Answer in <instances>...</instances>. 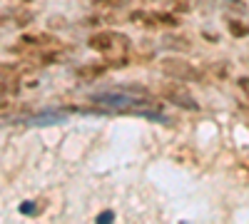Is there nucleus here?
Instances as JSON below:
<instances>
[{
  "instance_id": "f257e3e1",
  "label": "nucleus",
  "mask_w": 249,
  "mask_h": 224,
  "mask_svg": "<svg viewBox=\"0 0 249 224\" xmlns=\"http://www.w3.org/2000/svg\"><path fill=\"white\" fill-rule=\"evenodd\" d=\"M90 100L105 112H132V115L155 117V120L160 117V105L152 103V100H147V97L132 95V90H124V92H97Z\"/></svg>"
},
{
  "instance_id": "f03ea898",
  "label": "nucleus",
  "mask_w": 249,
  "mask_h": 224,
  "mask_svg": "<svg viewBox=\"0 0 249 224\" xmlns=\"http://www.w3.org/2000/svg\"><path fill=\"white\" fill-rule=\"evenodd\" d=\"M90 48L112 57V65H124V55L130 50V37L122 35V33L102 30V33H95L90 37Z\"/></svg>"
},
{
  "instance_id": "7ed1b4c3",
  "label": "nucleus",
  "mask_w": 249,
  "mask_h": 224,
  "mask_svg": "<svg viewBox=\"0 0 249 224\" xmlns=\"http://www.w3.org/2000/svg\"><path fill=\"white\" fill-rule=\"evenodd\" d=\"M160 68H162L164 75H170L172 80H182V83L202 80V72L197 68H192L187 60H179V57H164V60H160Z\"/></svg>"
},
{
  "instance_id": "20e7f679",
  "label": "nucleus",
  "mask_w": 249,
  "mask_h": 224,
  "mask_svg": "<svg viewBox=\"0 0 249 224\" xmlns=\"http://www.w3.org/2000/svg\"><path fill=\"white\" fill-rule=\"evenodd\" d=\"M160 95H162L164 100H167V103L177 105V107L192 110V112H197V110H199V105L195 103V97L190 95V90L184 87L182 80H175V83H170V85H162V87H160Z\"/></svg>"
},
{
  "instance_id": "39448f33",
  "label": "nucleus",
  "mask_w": 249,
  "mask_h": 224,
  "mask_svg": "<svg viewBox=\"0 0 249 224\" xmlns=\"http://www.w3.org/2000/svg\"><path fill=\"white\" fill-rule=\"evenodd\" d=\"M102 72H105V68H102V65H88V68L77 70V77H82V80H92V77H100Z\"/></svg>"
},
{
  "instance_id": "423d86ee",
  "label": "nucleus",
  "mask_w": 249,
  "mask_h": 224,
  "mask_svg": "<svg viewBox=\"0 0 249 224\" xmlns=\"http://www.w3.org/2000/svg\"><path fill=\"white\" fill-rule=\"evenodd\" d=\"M230 30H232V35H249V25H242L239 20H230Z\"/></svg>"
},
{
  "instance_id": "0eeeda50",
  "label": "nucleus",
  "mask_w": 249,
  "mask_h": 224,
  "mask_svg": "<svg viewBox=\"0 0 249 224\" xmlns=\"http://www.w3.org/2000/svg\"><path fill=\"white\" fill-rule=\"evenodd\" d=\"M95 3H97L100 8H120L124 0H95Z\"/></svg>"
},
{
  "instance_id": "6e6552de",
  "label": "nucleus",
  "mask_w": 249,
  "mask_h": 224,
  "mask_svg": "<svg viewBox=\"0 0 249 224\" xmlns=\"http://www.w3.org/2000/svg\"><path fill=\"white\" fill-rule=\"evenodd\" d=\"M20 212H23V214H35L37 207L33 205V202H25V205H20Z\"/></svg>"
},
{
  "instance_id": "1a4fd4ad",
  "label": "nucleus",
  "mask_w": 249,
  "mask_h": 224,
  "mask_svg": "<svg viewBox=\"0 0 249 224\" xmlns=\"http://www.w3.org/2000/svg\"><path fill=\"white\" fill-rule=\"evenodd\" d=\"M112 212H102V214H97V222H112Z\"/></svg>"
}]
</instances>
